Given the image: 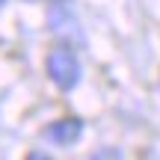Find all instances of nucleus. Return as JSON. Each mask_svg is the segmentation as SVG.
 Here are the masks:
<instances>
[{
	"mask_svg": "<svg viewBox=\"0 0 160 160\" xmlns=\"http://www.w3.org/2000/svg\"><path fill=\"white\" fill-rule=\"evenodd\" d=\"M89 160H125V154H122L119 148H113V145H104V148H95V151H92Z\"/></svg>",
	"mask_w": 160,
	"mask_h": 160,
	"instance_id": "obj_4",
	"label": "nucleus"
},
{
	"mask_svg": "<svg viewBox=\"0 0 160 160\" xmlns=\"http://www.w3.org/2000/svg\"><path fill=\"white\" fill-rule=\"evenodd\" d=\"M45 68H48L51 83L57 86V89H62V92H71L80 83V74H83L77 53L71 51L68 45H57L53 48V51L48 53V59H45Z\"/></svg>",
	"mask_w": 160,
	"mask_h": 160,
	"instance_id": "obj_1",
	"label": "nucleus"
},
{
	"mask_svg": "<svg viewBox=\"0 0 160 160\" xmlns=\"http://www.w3.org/2000/svg\"><path fill=\"white\" fill-rule=\"evenodd\" d=\"M27 160H53V157H51V154H45V151H30Z\"/></svg>",
	"mask_w": 160,
	"mask_h": 160,
	"instance_id": "obj_5",
	"label": "nucleus"
},
{
	"mask_svg": "<svg viewBox=\"0 0 160 160\" xmlns=\"http://www.w3.org/2000/svg\"><path fill=\"white\" fill-rule=\"evenodd\" d=\"M80 137H83V119H77V116L57 119V122H51V125L45 128V139L53 142V145H59V148H71V145H77Z\"/></svg>",
	"mask_w": 160,
	"mask_h": 160,
	"instance_id": "obj_2",
	"label": "nucleus"
},
{
	"mask_svg": "<svg viewBox=\"0 0 160 160\" xmlns=\"http://www.w3.org/2000/svg\"><path fill=\"white\" fill-rule=\"evenodd\" d=\"M27 3H39V0H27Z\"/></svg>",
	"mask_w": 160,
	"mask_h": 160,
	"instance_id": "obj_6",
	"label": "nucleus"
},
{
	"mask_svg": "<svg viewBox=\"0 0 160 160\" xmlns=\"http://www.w3.org/2000/svg\"><path fill=\"white\" fill-rule=\"evenodd\" d=\"M3 3H6V0H0V6H3Z\"/></svg>",
	"mask_w": 160,
	"mask_h": 160,
	"instance_id": "obj_7",
	"label": "nucleus"
},
{
	"mask_svg": "<svg viewBox=\"0 0 160 160\" xmlns=\"http://www.w3.org/2000/svg\"><path fill=\"white\" fill-rule=\"evenodd\" d=\"M48 24H51V33H57L59 39H65V42H77V39H83L80 36V24H77V18H74V12L68 9L65 3H57L51 9V15H48Z\"/></svg>",
	"mask_w": 160,
	"mask_h": 160,
	"instance_id": "obj_3",
	"label": "nucleus"
}]
</instances>
